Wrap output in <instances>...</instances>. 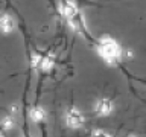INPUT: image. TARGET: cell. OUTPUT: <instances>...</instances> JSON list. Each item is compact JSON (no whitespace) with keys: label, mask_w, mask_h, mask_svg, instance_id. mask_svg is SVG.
Returning a JSON list of instances; mask_svg holds the SVG:
<instances>
[{"label":"cell","mask_w":146,"mask_h":137,"mask_svg":"<svg viewBox=\"0 0 146 137\" xmlns=\"http://www.w3.org/2000/svg\"><path fill=\"white\" fill-rule=\"evenodd\" d=\"M29 117H31L35 123L43 125L44 120H46V110L41 107V105L34 104V105L31 107V110H29Z\"/></svg>","instance_id":"4"},{"label":"cell","mask_w":146,"mask_h":137,"mask_svg":"<svg viewBox=\"0 0 146 137\" xmlns=\"http://www.w3.org/2000/svg\"><path fill=\"white\" fill-rule=\"evenodd\" d=\"M96 50H98L99 57L107 64H111V66L119 64L122 57H123V50L120 47V44L108 35L100 37V38L96 41Z\"/></svg>","instance_id":"1"},{"label":"cell","mask_w":146,"mask_h":137,"mask_svg":"<svg viewBox=\"0 0 146 137\" xmlns=\"http://www.w3.org/2000/svg\"><path fill=\"white\" fill-rule=\"evenodd\" d=\"M64 119H66L67 126H68V128H73V130L82 128V126H84V123H85L84 113H82L79 108H76V107H68V108L66 110Z\"/></svg>","instance_id":"2"},{"label":"cell","mask_w":146,"mask_h":137,"mask_svg":"<svg viewBox=\"0 0 146 137\" xmlns=\"http://www.w3.org/2000/svg\"><path fill=\"white\" fill-rule=\"evenodd\" d=\"M15 108L11 110L9 114H5V116L2 117V130H3V132L8 131V130H12L14 125H15Z\"/></svg>","instance_id":"6"},{"label":"cell","mask_w":146,"mask_h":137,"mask_svg":"<svg viewBox=\"0 0 146 137\" xmlns=\"http://www.w3.org/2000/svg\"><path fill=\"white\" fill-rule=\"evenodd\" d=\"M113 108H114V104L110 98H99L94 104L93 111H94L96 116L105 117V116H108V114L113 113Z\"/></svg>","instance_id":"3"},{"label":"cell","mask_w":146,"mask_h":137,"mask_svg":"<svg viewBox=\"0 0 146 137\" xmlns=\"http://www.w3.org/2000/svg\"><path fill=\"white\" fill-rule=\"evenodd\" d=\"M75 2V5L79 9H84V8H88V6H96V2H93V0H73Z\"/></svg>","instance_id":"7"},{"label":"cell","mask_w":146,"mask_h":137,"mask_svg":"<svg viewBox=\"0 0 146 137\" xmlns=\"http://www.w3.org/2000/svg\"><path fill=\"white\" fill-rule=\"evenodd\" d=\"M14 18L12 15H9L8 12H3L2 14V17H0V29H2L3 32V35H8V34H11L12 29H14Z\"/></svg>","instance_id":"5"},{"label":"cell","mask_w":146,"mask_h":137,"mask_svg":"<svg viewBox=\"0 0 146 137\" xmlns=\"http://www.w3.org/2000/svg\"><path fill=\"white\" fill-rule=\"evenodd\" d=\"M91 137H113V136L104 130H93L91 131Z\"/></svg>","instance_id":"8"}]
</instances>
